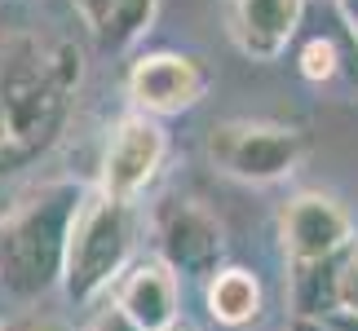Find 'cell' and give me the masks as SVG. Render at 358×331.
Wrapping results in <instances>:
<instances>
[{
    "instance_id": "obj_9",
    "label": "cell",
    "mask_w": 358,
    "mask_h": 331,
    "mask_svg": "<svg viewBox=\"0 0 358 331\" xmlns=\"http://www.w3.org/2000/svg\"><path fill=\"white\" fill-rule=\"evenodd\" d=\"M306 0H226L230 40L243 58L274 62L301 27Z\"/></svg>"
},
{
    "instance_id": "obj_8",
    "label": "cell",
    "mask_w": 358,
    "mask_h": 331,
    "mask_svg": "<svg viewBox=\"0 0 358 331\" xmlns=\"http://www.w3.org/2000/svg\"><path fill=\"white\" fill-rule=\"evenodd\" d=\"M159 163H164V128L150 115H129V119L115 124L111 142H106L98 190L129 203L137 190L150 186V177L159 172Z\"/></svg>"
},
{
    "instance_id": "obj_4",
    "label": "cell",
    "mask_w": 358,
    "mask_h": 331,
    "mask_svg": "<svg viewBox=\"0 0 358 331\" xmlns=\"http://www.w3.org/2000/svg\"><path fill=\"white\" fill-rule=\"evenodd\" d=\"M306 155V133L274 119H226L208 133V159L235 182H279Z\"/></svg>"
},
{
    "instance_id": "obj_7",
    "label": "cell",
    "mask_w": 358,
    "mask_h": 331,
    "mask_svg": "<svg viewBox=\"0 0 358 331\" xmlns=\"http://www.w3.org/2000/svg\"><path fill=\"white\" fill-rule=\"evenodd\" d=\"M354 221L332 195L306 190V195L287 199L283 216H279V234H283V252L292 256V265H323L332 260L341 247L350 243Z\"/></svg>"
},
{
    "instance_id": "obj_11",
    "label": "cell",
    "mask_w": 358,
    "mask_h": 331,
    "mask_svg": "<svg viewBox=\"0 0 358 331\" xmlns=\"http://www.w3.org/2000/svg\"><path fill=\"white\" fill-rule=\"evenodd\" d=\"M208 314L222 327H248L261 314V283L248 270H217L208 279Z\"/></svg>"
},
{
    "instance_id": "obj_17",
    "label": "cell",
    "mask_w": 358,
    "mask_h": 331,
    "mask_svg": "<svg viewBox=\"0 0 358 331\" xmlns=\"http://www.w3.org/2000/svg\"><path fill=\"white\" fill-rule=\"evenodd\" d=\"M85 331H142V327H137L120 305H111V309H98V314H93V323Z\"/></svg>"
},
{
    "instance_id": "obj_12",
    "label": "cell",
    "mask_w": 358,
    "mask_h": 331,
    "mask_svg": "<svg viewBox=\"0 0 358 331\" xmlns=\"http://www.w3.org/2000/svg\"><path fill=\"white\" fill-rule=\"evenodd\" d=\"M155 5L159 0H120L115 22L106 31V45H129V40H137L150 27V18H155Z\"/></svg>"
},
{
    "instance_id": "obj_18",
    "label": "cell",
    "mask_w": 358,
    "mask_h": 331,
    "mask_svg": "<svg viewBox=\"0 0 358 331\" xmlns=\"http://www.w3.org/2000/svg\"><path fill=\"white\" fill-rule=\"evenodd\" d=\"M341 13H345V22H350V31L358 36V0H336Z\"/></svg>"
},
{
    "instance_id": "obj_14",
    "label": "cell",
    "mask_w": 358,
    "mask_h": 331,
    "mask_svg": "<svg viewBox=\"0 0 358 331\" xmlns=\"http://www.w3.org/2000/svg\"><path fill=\"white\" fill-rule=\"evenodd\" d=\"M336 309L358 318V247L336 265Z\"/></svg>"
},
{
    "instance_id": "obj_5",
    "label": "cell",
    "mask_w": 358,
    "mask_h": 331,
    "mask_svg": "<svg viewBox=\"0 0 358 331\" xmlns=\"http://www.w3.org/2000/svg\"><path fill=\"white\" fill-rule=\"evenodd\" d=\"M159 252L182 279H213L226 252V230L199 199H169L159 212Z\"/></svg>"
},
{
    "instance_id": "obj_13",
    "label": "cell",
    "mask_w": 358,
    "mask_h": 331,
    "mask_svg": "<svg viewBox=\"0 0 358 331\" xmlns=\"http://www.w3.org/2000/svg\"><path fill=\"white\" fill-rule=\"evenodd\" d=\"M301 75L314 80V84L336 75V45L332 40H310V45L301 49Z\"/></svg>"
},
{
    "instance_id": "obj_15",
    "label": "cell",
    "mask_w": 358,
    "mask_h": 331,
    "mask_svg": "<svg viewBox=\"0 0 358 331\" xmlns=\"http://www.w3.org/2000/svg\"><path fill=\"white\" fill-rule=\"evenodd\" d=\"M115 9H120V0H76L80 22L102 40H106V31H111V22H115Z\"/></svg>"
},
{
    "instance_id": "obj_19",
    "label": "cell",
    "mask_w": 358,
    "mask_h": 331,
    "mask_svg": "<svg viewBox=\"0 0 358 331\" xmlns=\"http://www.w3.org/2000/svg\"><path fill=\"white\" fill-rule=\"evenodd\" d=\"M169 331H190V327H169Z\"/></svg>"
},
{
    "instance_id": "obj_6",
    "label": "cell",
    "mask_w": 358,
    "mask_h": 331,
    "mask_svg": "<svg viewBox=\"0 0 358 331\" xmlns=\"http://www.w3.org/2000/svg\"><path fill=\"white\" fill-rule=\"evenodd\" d=\"M203 93H208V66L195 53H146L129 71V98L137 102L142 115H177L190 110Z\"/></svg>"
},
{
    "instance_id": "obj_3",
    "label": "cell",
    "mask_w": 358,
    "mask_h": 331,
    "mask_svg": "<svg viewBox=\"0 0 358 331\" xmlns=\"http://www.w3.org/2000/svg\"><path fill=\"white\" fill-rule=\"evenodd\" d=\"M133 243V221L129 203L111 199L102 190L80 199L71 234H66V260H62V283L71 300H93L102 287H111V279L129 260Z\"/></svg>"
},
{
    "instance_id": "obj_10",
    "label": "cell",
    "mask_w": 358,
    "mask_h": 331,
    "mask_svg": "<svg viewBox=\"0 0 358 331\" xmlns=\"http://www.w3.org/2000/svg\"><path fill=\"white\" fill-rule=\"evenodd\" d=\"M115 305L142 331H169L177 327V274L164 260H142L120 283Z\"/></svg>"
},
{
    "instance_id": "obj_16",
    "label": "cell",
    "mask_w": 358,
    "mask_h": 331,
    "mask_svg": "<svg viewBox=\"0 0 358 331\" xmlns=\"http://www.w3.org/2000/svg\"><path fill=\"white\" fill-rule=\"evenodd\" d=\"M292 331H358V318L345 309H332V314H319V318H296Z\"/></svg>"
},
{
    "instance_id": "obj_2",
    "label": "cell",
    "mask_w": 358,
    "mask_h": 331,
    "mask_svg": "<svg viewBox=\"0 0 358 331\" xmlns=\"http://www.w3.org/2000/svg\"><path fill=\"white\" fill-rule=\"evenodd\" d=\"M80 199L85 195L71 182H53L0 216V287L9 296L31 300L62 279L66 234Z\"/></svg>"
},
{
    "instance_id": "obj_1",
    "label": "cell",
    "mask_w": 358,
    "mask_h": 331,
    "mask_svg": "<svg viewBox=\"0 0 358 331\" xmlns=\"http://www.w3.org/2000/svg\"><path fill=\"white\" fill-rule=\"evenodd\" d=\"M85 53L40 22H0V177L22 172L58 142Z\"/></svg>"
}]
</instances>
